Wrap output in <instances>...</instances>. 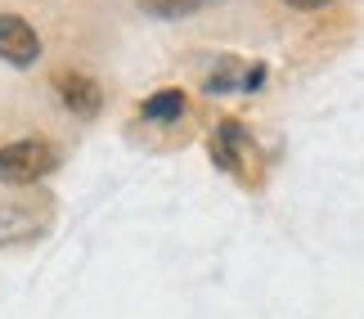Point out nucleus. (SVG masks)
<instances>
[{"mask_svg":"<svg viewBox=\"0 0 364 319\" xmlns=\"http://www.w3.org/2000/svg\"><path fill=\"white\" fill-rule=\"evenodd\" d=\"M54 166H59V153L46 140H18V144L0 148V180L5 185H36Z\"/></svg>","mask_w":364,"mask_h":319,"instance_id":"1","label":"nucleus"},{"mask_svg":"<svg viewBox=\"0 0 364 319\" xmlns=\"http://www.w3.org/2000/svg\"><path fill=\"white\" fill-rule=\"evenodd\" d=\"M0 59L14 67H27L41 59V36L14 13H0Z\"/></svg>","mask_w":364,"mask_h":319,"instance_id":"2","label":"nucleus"},{"mask_svg":"<svg viewBox=\"0 0 364 319\" xmlns=\"http://www.w3.org/2000/svg\"><path fill=\"white\" fill-rule=\"evenodd\" d=\"M54 90H59V99H63V108L73 117H95L104 108L100 86H95L90 77H81V72H59L54 77Z\"/></svg>","mask_w":364,"mask_h":319,"instance_id":"3","label":"nucleus"},{"mask_svg":"<svg viewBox=\"0 0 364 319\" xmlns=\"http://www.w3.org/2000/svg\"><path fill=\"white\" fill-rule=\"evenodd\" d=\"M41 225H46V216L32 212V207H0V247L36 239Z\"/></svg>","mask_w":364,"mask_h":319,"instance_id":"4","label":"nucleus"},{"mask_svg":"<svg viewBox=\"0 0 364 319\" xmlns=\"http://www.w3.org/2000/svg\"><path fill=\"white\" fill-rule=\"evenodd\" d=\"M243 126L239 121H220L216 140H212V153H216V166H225V171H234V166L243 162Z\"/></svg>","mask_w":364,"mask_h":319,"instance_id":"5","label":"nucleus"},{"mask_svg":"<svg viewBox=\"0 0 364 319\" xmlns=\"http://www.w3.org/2000/svg\"><path fill=\"white\" fill-rule=\"evenodd\" d=\"M180 113H185V94L180 90H158V94H149L144 99V121H176Z\"/></svg>","mask_w":364,"mask_h":319,"instance_id":"6","label":"nucleus"},{"mask_svg":"<svg viewBox=\"0 0 364 319\" xmlns=\"http://www.w3.org/2000/svg\"><path fill=\"white\" fill-rule=\"evenodd\" d=\"M203 5H212V0H139V9H144L149 18H189V13H198Z\"/></svg>","mask_w":364,"mask_h":319,"instance_id":"7","label":"nucleus"},{"mask_svg":"<svg viewBox=\"0 0 364 319\" xmlns=\"http://www.w3.org/2000/svg\"><path fill=\"white\" fill-rule=\"evenodd\" d=\"M207 90H212V94H225V90H243L239 63H225L220 72H212V77H207Z\"/></svg>","mask_w":364,"mask_h":319,"instance_id":"8","label":"nucleus"},{"mask_svg":"<svg viewBox=\"0 0 364 319\" xmlns=\"http://www.w3.org/2000/svg\"><path fill=\"white\" fill-rule=\"evenodd\" d=\"M288 5H297V9H319V5H328V0H288Z\"/></svg>","mask_w":364,"mask_h":319,"instance_id":"9","label":"nucleus"}]
</instances>
